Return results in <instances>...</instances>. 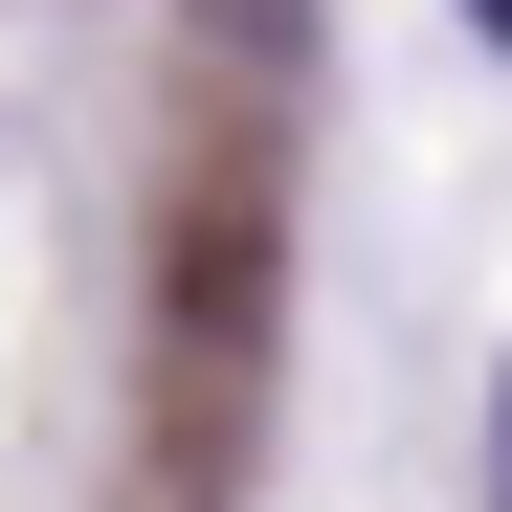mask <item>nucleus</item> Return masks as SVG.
<instances>
[{
    "mask_svg": "<svg viewBox=\"0 0 512 512\" xmlns=\"http://www.w3.org/2000/svg\"><path fill=\"white\" fill-rule=\"evenodd\" d=\"M468 23H490V45H512V0H468Z\"/></svg>",
    "mask_w": 512,
    "mask_h": 512,
    "instance_id": "nucleus-2",
    "label": "nucleus"
},
{
    "mask_svg": "<svg viewBox=\"0 0 512 512\" xmlns=\"http://www.w3.org/2000/svg\"><path fill=\"white\" fill-rule=\"evenodd\" d=\"M490 512H512V401H490Z\"/></svg>",
    "mask_w": 512,
    "mask_h": 512,
    "instance_id": "nucleus-1",
    "label": "nucleus"
}]
</instances>
